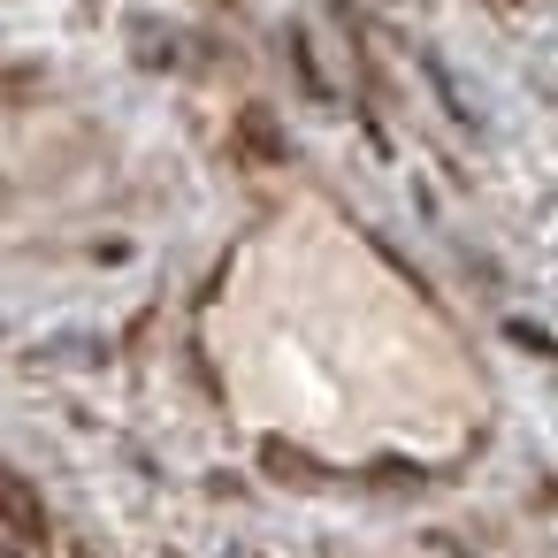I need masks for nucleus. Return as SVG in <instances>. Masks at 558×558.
Listing matches in <instances>:
<instances>
[{
	"instance_id": "obj_2",
	"label": "nucleus",
	"mask_w": 558,
	"mask_h": 558,
	"mask_svg": "<svg viewBox=\"0 0 558 558\" xmlns=\"http://www.w3.org/2000/svg\"><path fill=\"white\" fill-rule=\"evenodd\" d=\"M238 146H245L253 169H276V161H283V131L268 123V108H245V116H238Z\"/></svg>"
},
{
	"instance_id": "obj_4",
	"label": "nucleus",
	"mask_w": 558,
	"mask_h": 558,
	"mask_svg": "<svg viewBox=\"0 0 558 558\" xmlns=\"http://www.w3.org/2000/svg\"><path fill=\"white\" fill-rule=\"evenodd\" d=\"M497 9H520V0H497Z\"/></svg>"
},
{
	"instance_id": "obj_3",
	"label": "nucleus",
	"mask_w": 558,
	"mask_h": 558,
	"mask_svg": "<svg viewBox=\"0 0 558 558\" xmlns=\"http://www.w3.org/2000/svg\"><path fill=\"white\" fill-rule=\"evenodd\" d=\"M260 459H268V474H283V482H306V489L322 482V466H314L306 451H291V444H260Z\"/></svg>"
},
{
	"instance_id": "obj_1",
	"label": "nucleus",
	"mask_w": 558,
	"mask_h": 558,
	"mask_svg": "<svg viewBox=\"0 0 558 558\" xmlns=\"http://www.w3.org/2000/svg\"><path fill=\"white\" fill-rule=\"evenodd\" d=\"M0 535L47 550V505H39V489H32L24 474H9V466H0Z\"/></svg>"
}]
</instances>
